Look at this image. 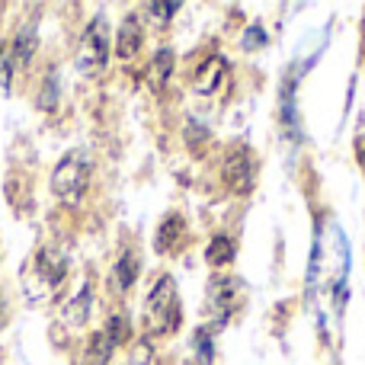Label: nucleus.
Here are the masks:
<instances>
[{
  "instance_id": "423d86ee",
  "label": "nucleus",
  "mask_w": 365,
  "mask_h": 365,
  "mask_svg": "<svg viewBox=\"0 0 365 365\" xmlns=\"http://www.w3.org/2000/svg\"><path fill=\"white\" fill-rule=\"evenodd\" d=\"M36 276L42 279L48 289H58V285L64 282V276H68V257H64L55 244H45L36 257Z\"/></svg>"
},
{
  "instance_id": "9b49d317",
  "label": "nucleus",
  "mask_w": 365,
  "mask_h": 365,
  "mask_svg": "<svg viewBox=\"0 0 365 365\" xmlns=\"http://www.w3.org/2000/svg\"><path fill=\"white\" fill-rule=\"evenodd\" d=\"M182 234H186V221H182L180 215H170V218L160 225V231H158V250H160V253L180 250Z\"/></svg>"
},
{
  "instance_id": "39448f33",
  "label": "nucleus",
  "mask_w": 365,
  "mask_h": 365,
  "mask_svg": "<svg viewBox=\"0 0 365 365\" xmlns=\"http://www.w3.org/2000/svg\"><path fill=\"white\" fill-rule=\"evenodd\" d=\"M141 42H145V26H141V16L138 13H128V16L122 19L115 38H113L115 58H119V61H132V58L141 51Z\"/></svg>"
},
{
  "instance_id": "2eb2a0df",
  "label": "nucleus",
  "mask_w": 365,
  "mask_h": 365,
  "mask_svg": "<svg viewBox=\"0 0 365 365\" xmlns=\"http://www.w3.org/2000/svg\"><path fill=\"white\" fill-rule=\"evenodd\" d=\"M103 330L113 336L115 346H122V343H128V336H132V321H128L125 314H113V317L106 321V327H103Z\"/></svg>"
},
{
  "instance_id": "20e7f679",
  "label": "nucleus",
  "mask_w": 365,
  "mask_h": 365,
  "mask_svg": "<svg viewBox=\"0 0 365 365\" xmlns=\"http://www.w3.org/2000/svg\"><path fill=\"white\" fill-rule=\"evenodd\" d=\"M109 51H113V36H109L106 16H93L83 29L81 45H77V68L90 77L103 74L109 64Z\"/></svg>"
},
{
  "instance_id": "f8f14e48",
  "label": "nucleus",
  "mask_w": 365,
  "mask_h": 365,
  "mask_svg": "<svg viewBox=\"0 0 365 365\" xmlns=\"http://www.w3.org/2000/svg\"><path fill=\"white\" fill-rule=\"evenodd\" d=\"M221 74H225V61H221V58H208V61L202 64L199 71H195V81H192L195 90H199L202 96L215 93V87H218Z\"/></svg>"
},
{
  "instance_id": "ddd939ff",
  "label": "nucleus",
  "mask_w": 365,
  "mask_h": 365,
  "mask_svg": "<svg viewBox=\"0 0 365 365\" xmlns=\"http://www.w3.org/2000/svg\"><path fill=\"white\" fill-rule=\"evenodd\" d=\"M192 359H195V365H212L215 362V334L208 327L192 330Z\"/></svg>"
},
{
  "instance_id": "f257e3e1",
  "label": "nucleus",
  "mask_w": 365,
  "mask_h": 365,
  "mask_svg": "<svg viewBox=\"0 0 365 365\" xmlns=\"http://www.w3.org/2000/svg\"><path fill=\"white\" fill-rule=\"evenodd\" d=\"M182 324V308H180V292L170 272L154 279L151 292L145 298V334L148 336H170L177 334Z\"/></svg>"
},
{
  "instance_id": "6e6552de",
  "label": "nucleus",
  "mask_w": 365,
  "mask_h": 365,
  "mask_svg": "<svg viewBox=\"0 0 365 365\" xmlns=\"http://www.w3.org/2000/svg\"><path fill=\"white\" fill-rule=\"evenodd\" d=\"M90 308H93V285L83 282L81 292H77V295L61 308V324L64 327H71V330H81L83 324H87V317H90Z\"/></svg>"
},
{
  "instance_id": "0eeeda50",
  "label": "nucleus",
  "mask_w": 365,
  "mask_h": 365,
  "mask_svg": "<svg viewBox=\"0 0 365 365\" xmlns=\"http://www.w3.org/2000/svg\"><path fill=\"white\" fill-rule=\"evenodd\" d=\"M138 272H141V257L132 250V247H125V250L119 253V259L113 263V272H109V289H113L115 295L132 292V285L138 282Z\"/></svg>"
},
{
  "instance_id": "f03ea898",
  "label": "nucleus",
  "mask_w": 365,
  "mask_h": 365,
  "mask_svg": "<svg viewBox=\"0 0 365 365\" xmlns=\"http://www.w3.org/2000/svg\"><path fill=\"white\" fill-rule=\"evenodd\" d=\"M90 177H93V154L87 148H74L51 170V192L61 202H68V205H77L83 199V192H87Z\"/></svg>"
},
{
  "instance_id": "f3484780",
  "label": "nucleus",
  "mask_w": 365,
  "mask_h": 365,
  "mask_svg": "<svg viewBox=\"0 0 365 365\" xmlns=\"http://www.w3.org/2000/svg\"><path fill=\"white\" fill-rule=\"evenodd\" d=\"M148 10H151V13H160L158 19H160V23H167V19H170V13L180 10V4H151Z\"/></svg>"
},
{
  "instance_id": "1a4fd4ad",
  "label": "nucleus",
  "mask_w": 365,
  "mask_h": 365,
  "mask_svg": "<svg viewBox=\"0 0 365 365\" xmlns=\"http://www.w3.org/2000/svg\"><path fill=\"white\" fill-rule=\"evenodd\" d=\"M115 343H113V336L106 334V330H96V334H90V340H87V346H83V353H81V365H109L113 362V356H115Z\"/></svg>"
},
{
  "instance_id": "4468645a",
  "label": "nucleus",
  "mask_w": 365,
  "mask_h": 365,
  "mask_svg": "<svg viewBox=\"0 0 365 365\" xmlns=\"http://www.w3.org/2000/svg\"><path fill=\"white\" fill-rule=\"evenodd\" d=\"M170 71H173V51L170 48H160L158 55L151 58V71H148V81H151L154 90H160L167 81H170Z\"/></svg>"
},
{
  "instance_id": "dca6fc26",
  "label": "nucleus",
  "mask_w": 365,
  "mask_h": 365,
  "mask_svg": "<svg viewBox=\"0 0 365 365\" xmlns=\"http://www.w3.org/2000/svg\"><path fill=\"white\" fill-rule=\"evenodd\" d=\"M240 42H244V48H247V51L259 48V45L266 42V29H263V26H259V23H253L250 29L244 32V38H240Z\"/></svg>"
},
{
  "instance_id": "9d476101",
  "label": "nucleus",
  "mask_w": 365,
  "mask_h": 365,
  "mask_svg": "<svg viewBox=\"0 0 365 365\" xmlns=\"http://www.w3.org/2000/svg\"><path fill=\"white\" fill-rule=\"evenodd\" d=\"M205 259H208V266H215V269L231 266L234 259H237V240H234L231 234H215V237L208 240Z\"/></svg>"
},
{
  "instance_id": "7ed1b4c3",
  "label": "nucleus",
  "mask_w": 365,
  "mask_h": 365,
  "mask_svg": "<svg viewBox=\"0 0 365 365\" xmlns=\"http://www.w3.org/2000/svg\"><path fill=\"white\" fill-rule=\"evenodd\" d=\"M240 304H244V282H240L237 276L218 272V276L208 282V302H205L208 324H202V327H208L212 334L221 330L234 314H237Z\"/></svg>"
}]
</instances>
